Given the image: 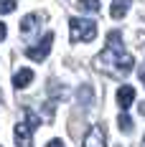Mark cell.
<instances>
[{"label":"cell","mask_w":145,"mask_h":147,"mask_svg":"<svg viewBox=\"0 0 145 147\" xmlns=\"http://www.w3.org/2000/svg\"><path fill=\"white\" fill-rule=\"evenodd\" d=\"M94 69H99L104 74H112V76H127L135 66V59L125 51L122 46V33L120 30H110L107 33V46L97 59L92 61Z\"/></svg>","instance_id":"1"},{"label":"cell","mask_w":145,"mask_h":147,"mask_svg":"<svg viewBox=\"0 0 145 147\" xmlns=\"http://www.w3.org/2000/svg\"><path fill=\"white\" fill-rule=\"evenodd\" d=\"M69 30L74 43H89L97 38V23L87 18H69Z\"/></svg>","instance_id":"2"},{"label":"cell","mask_w":145,"mask_h":147,"mask_svg":"<svg viewBox=\"0 0 145 147\" xmlns=\"http://www.w3.org/2000/svg\"><path fill=\"white\" fill-rule=\"evenodd\" d=\"M51 43H54V33L48 30V33H44V38H41L36 46H28V48H26V56H28L31 61H36V63H38V61H44L46 56H48Z\"/></svg>","instance_id":"3"},{"label":"cell","mask_w":145,"mask_h":147,"mask_svg":"<svg viewBox=\"0 0 145 147\" xmlns=\"http://www.w3.org/2000/svg\"><path fill=\"white\" fill-rule=\"evenodd\" d=\"M15 145L18 147H33V127L28 122L15 124Z\"/></svg>","instance_id":"4"},{"label":"cell","mask_w":145,"mask_h":147,"mask_svg":"<svg viewBox=\"0 0 145 147\" xmlns=\"http://www.w3.org/2000/svg\"><path fill=\"white\" fill-rule=\"evenodd\" d=\"M82 145L84 147H107V134H104V129H102L99 124H94L87 132V137H84Z\"/></svg>","instance_id":"5"},{"label":"cell","mask_w":145,"mask_h":147,"mask_svg":"<svg viewBox=\"0 0 145 147\" xmlns=\"http://www.w3.org/2000/svg\"><path fill=\"white\" fill-rule=\"evenodd\" d=\"M135 102V89L132 86H120L117 89V104H120V109H130V104Z\"/></svg>","instance_id":"6"},{"label":"cell","mask_w":145,"mask_h":147,"mask_svg":"<svg viewBox=\"0 0 145 147\" xmlns=\"http://www.w3.org/2000/svg\"><path fill=\"white\" fill-rule=\"evenodd\" d=\"M33 81V71L31 69H18V71L13 74V86L15 89H26Z\"/></svg>","instance_id":"7"},{"label":"cell","mask_w":145,"mask_h":147,"mask_svg":"<svg viewBox=\"0 0 145 147\" xmlns=\"http://www.w3.org/2000/svg\"><path fill=\"white\" fill-rule=\"evenodd\" d=\"M127 10H130V0H115V3L110 5V15H112L115 20L125 18V15H127Z\"/></svg>","instance_id":"8"},{"label":"cell","mask_w":145,"mask_h":147,"mask_svg":"<svg viewBox=\"0 0 145 147\" xmlns=\"http://www.w3.org/2000/svg\"><path fill=\"white\" fill-rule=\"evenodd\" d=\"M41 23V15H36V13H31V15H26L23 20H20V30L23 33H33L36 30V26Z\"/></svg>","instance_id":"9"},{"label":"cell","mask_w":145,"mask_h":147,"mask_svg":"<svg viewBox=\"0 0 145 147\" xmlns=\"http://www.w3.org/2000/svg\"><path fill=\"white\" fill-rule=\"evenodd\" d=\"M79 10H84V13H97V10H99V0H79Z\"/></svg>","instance_id":"10"},{"label":"cell","mask_w":145,"mask_h":147,"mask_svg":"<svg viewBox=\"0 0 145 147\" xmlns=\"http://www.w3.org/2000/svg\"><path fill=\"white\" fill-rule=\"evenodd\" d=\"M117 124H120V129H122V132L127 134V132L132 129V119H130V114H127V112H122V114L117 117Z\"/></svg>","instance_id":"11"},{"label":"cell","mask_w":145,"mask_h":147,"mask_svg":"<svg viewBox=\"0 0 145 147\" xmlns=\"http://www.w3.org/2000/svg\"><path fill=\"white\" fill-rule=\"evenodd\" d=\"M15 10V0H0V15H8Z\"/></svg>","instance_id":"12"},{"label":"cell","mask_w":145,"mask_h":147,"mask_svg":"<svg viewBox=\"0 0 145 147\" xmlns=\"http://www.w3.org/2000/svg\"><path fill=\"white\" fill-rule=\"evenodd\" d=\"M46 147H64V142H61V140H51Z\"/></svg>","instance_id":"13"},{"label":"cell","mask_w":145,"mask_h":147,"mask_svg":"<svg viewBox=\"0 0 145 147\" xmlns=\"http://www.w3.org/2000/svg\"><path fill=\"white\" fill-rule=\"evenodd\" d=\"M5 36H8V28H5V26L0 23V41H5Z\"/></svg>","instance_id":"14"},{"label":"cell","mask_w":145,"mask_h":147,"mask_svg":"<svg viewBox=\"0 0 145 147\" xmlns=\"http://www.w3.org/2000/svg\"><path fill=\"white\" fill-rule=\"evenodd\" d=\"M138 74H140V81L145 84V66H140V71H138Z\"/></svg>","instance_id":"15"},{"label":"cell","mask_w":145,"mask_h":147,"mask_svg":"<svg viewBox=\"0 0 145 147\" xmlns=\"http://www.w3.org/2000/svg\"><path fill=\"white\" fill-rule=\"evenodd\" d=\"M140 112H143V114H145V102H143V104H140Z\"/></svg>","instance_id":"16"},{"label":"cell","mask_w":145,"mask_h":147,"mask_svg":"<svg viewBox=\"0 0 145 147\" xmlns=\"http://www.w3.org/2000/svg\"><path fill=\"white\" fill-rule=\"evenodd\" d=\"M143 147H145V137H143Z\"/></svg>","instance_id":"17"}]
</instances>
